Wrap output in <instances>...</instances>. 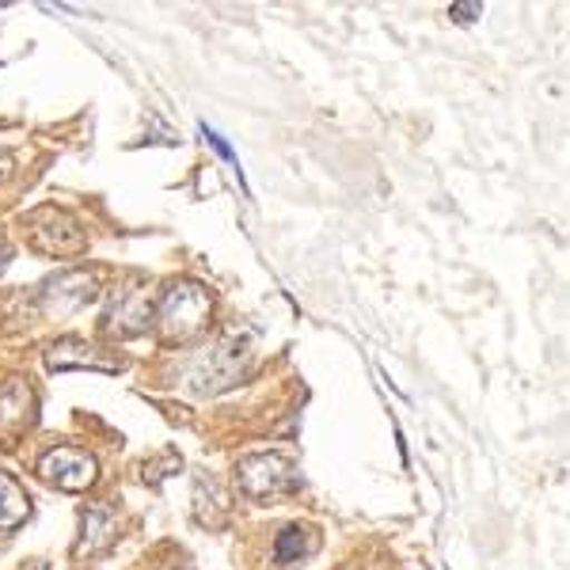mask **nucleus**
Wrapping results in <instances>:
<instances>
[{
  "label": "nucleus",
  "instance_id": "obj_1",
  "mask_svg": "<svg viewBox=\"0 0 570 570\" xmlns=\"http://www.w3.org/2000/svg\"><path fill=\"white\" fill-rule=\"evenodd\" d=\"M214 324V293L195 278H179L156 297L153 331L164 346H190Z\"/></svg>",
  "mask_w": 570,
  "mask_h": 570
},
{
  "label": "nucleus",
  "instance_id": "obj_2",
  "mask_svg": "<svg viewBox=\"0 0 570 570\" xmlns=\"http://www.w3.org/2000/svg\"><path fill=\"white\" fill-rule=\"evenodd\" d=\"M252 362H255V346L252 338L244 335H228V338H217L206 354H198V362L190 365V389L198 395H217V392H228L252 373Z\"/></svg>",
  "mask_w": 570,
  "mask_h": 570
},
{
  "label": "nucleus",
  "instance_id": "obj_3",
  "mask_svg": "<svg viewBox=\"0 0 570 570\" xmlns=\"http://www.w3.org/2000/svg\"><path fill=\"white\" fill-rule=\"evenodd\" d=\"M153 282L145 274H130L115 293L107 297V308L99 316V327L110 338H141L145 331H153Z\"/></svg>",
  "mask_w": 570,
  "mask_h": 570
},
{
  "label": "nucleus",
  "instance_id": "obj_4",
  "mask_svg": "<svg viewBox=\"0 0 570 570\" xmlns=\"http://www.w3.org/2000/svg\"><path fill=\"white\" fill-rule=\"evenodd\" d=\"M236 483H240V491L247 499L271 502V499H285V494L301 491V487H305V472L285 453H252L236 464Z\"/></svg>",
  "mask_w": 570,
  "mask_h": 570
},
{
  "label": "nucleus",
  "instance_id": "obj_5",
  "mask_svg": "<svg viewBox=\"0 0 570 570\" xmlns=\"http://www.w3.org/2000/svg\"><path fill=\"white\" fill-rule=\"evenodd\" d=\"M27 233H31V247L50 259H72L88 247L85 225L61 206H39L27 214Z\"/></svg>",
  "mask_w": 570,
  "mask_h": 570
},
{
  "label": "nucleus",
  "instance_id": "obj_6",
  "mask_svg": "<svg viewBox=\"0 0 570 570\" xmlns=\"http://www.w3.org/2000/svg\"><path fill=\"white\" fill-rule=\"evenodd\" d=\"M35 475L50 487H61V491L77 494L96 483L99 464H96V456L80 445H50L39 461H35Z\"/></svg>",
  "mask_w": 570,
  "mask_h": 570
},
{
  "label": "nucleus",
  "instance_id": "obj_7",
  "mask_svg": "<svg viewBox=\"0 0 570 570\" xmlns=\"http://www.w3.org/2000/svg\"><path fill=\"white\" fill-rule=\"evenodd\" d=\"M99 297V278L91 271H61L39 285V305L50 320H66Z\"/></svg>",
  "mask_w": 570,
  "mask_h": 570
},
{
  "label": "nucleus",
  "instance_id": "obj_8",
  "mask_svg": "<svg viewBox=\"0 0 570 570\" xmlns=\"http://www.w3.org/2000/svg\"><path fill=\"white\" fill-rule=\"evenodd\" d=\"M39 426V392L27 376L0 384V441L16 445Z\"/></svg>",
  "mask_w": 570,
  "mask_h": 570
},
{
  "label": "nucleus",
  "instance_id": "obj_9",
  "mask_svg": "<svg viewBox=\"0 0 570 570\" xmlns=\"http://www.w3.org/2000/svg\"><path fill=\"white\" fill-rule=\"evenodd\" d=\"M122 357L104 351L96 343H85V338H61L46 351V370L50 373H69V370H91V373H122Z\"/></svg>",
  "mask_w": 570,
  "mask_h": 570
},
{
  "label": "nucleus",
  "instance_id": "obj_10",
  "mask_svg": "<svg viewBox=\"0 0 570 570\" xmlns=\"http://www.w3.org/2000/svg\"><path fill=\"white\" fill-rule=\"evenodd\" d=\"M118 537V513L110 505H88L85 518H80V556H99L115 544Z\"/></svg>",
  "mask_w": 570,
  "mask_h": 570
},
{
  "label": "nucleus",
  "instance_id": "obj_11",
  "mask_svg": "<svg viewBox=\"0 0 570 570\" xmlns=\"http://www.w3.org/2000/svg\"><path fill=\"white\" fill-rule=\"evenodd\" d=\"M195 518L206 529H220L228 521V499L220 491V483L209 480V475H198L195 483Z\"/></svg>",
  "mask_w": 570,
  "mask_h": 570
},
{
  "label": "nucleus",
  "instance_id": "obj_12",
  "mask_svg": "<svg viewBox=\"0 0 570 570\" xmlns=\"http://www.w3.org/2000/svg\"><path fill=\"white\" fill-rule=\"evenodd\" d=\"M31 518V499L8 472H0V532L20 529Z\"/></svg>",
  "mask_w": 570,
  "mask_h": 570
},
{
  "label": "nucleus",
  "instance_id": "obj_13",
  "mask_svg": "<svg viewBox=\"0 0 570 570\" xmlns=\"http://www.w3.org/2000/svg\"><path fill=\"white\" fill-rule=\"evenodd\" d=\"M316 551V532L305 529V525H285L274 540V563L278 567H289V563H301Z\"/></svg>",
  "mask_w": 570,
  "mask_h": 570
},
{
  "label": "nucleus",
  "instance_id": "obj_14",
  "mask_svg": "<svg viewBox=\"0 0 570 570\" xmlns=\"http://www.w3.org/2000/svg\"><path fill=\"white\" fill-rule=\"evenodd\" d=\"M179 468H183V461L168 449V453H164L160 461H149V464H145V468H141V475H145V483H160L164 475H176Z\"/></svg>",
  "mask_w": 570,
  "mask_h": 570
},
{
  "label": "nucleus",
  "instance_id": "obj_15",
  "mask_svg": "<svg viewBox=\"0 0 570 570\" xmlns=\"http://www.w3.org/2000/svg\"><path fill=\"white\" fill-rule=\"evenodd\" d=\"M449 16H453L461 27H472L483 16V4H453V8H449Z\"/></svg>",
  "mask_w": 570,
  "mask_h": 570
},
{
  "label": "nucleus",
  "instance_id": "obj_16",
  "mask_svg": "<svg viewBox=\"0 0 570 570\" xmlns=\"http://www.w3.org/2000/svg\"><path fill=\"white\" fill-rule=\"evenodd\" d=\"M12 171H16V156L12 153H0V183L12 179Z\"/></svg>",
  "mask_w": 570,
  "mask_h": 570
},
{
  "label": "nucleus",
  "instance_id": "obj_17",
  "mask_svg": "<svg viewBox=\"0 0 570 570\" xmlns=\"http://www.w3.org/2000/svg\"><path fill=\"white\" fill-rule=\"evenodd\" d=\"M8 263H12V244H8L4 236H0V274L8 271Z\"/></svg>",
  "mask_w": 570,
  "mask_h": 570
}]
</instances>
